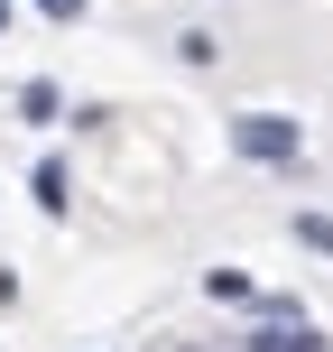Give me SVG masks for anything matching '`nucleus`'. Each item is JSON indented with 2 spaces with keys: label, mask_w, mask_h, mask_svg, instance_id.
<instances>
[{
  "label": "nucleus",
  "mask_w": 333,
  "mask_h": 352,
  "mask_svg": "<svg viewBox=\"0 0 333 352\" xmlns=\"http://www.w3.org/2000/svg\"><path fill=\"white\" fill-rule=\"evenodd\" d=\"M231 148H241V158H297V121H278V111H241V121H231Z\"/></svg>",
  "instance_id": "1"
},
{
  "label": "nucleus",
  "mask_w": 333,
  "mask_h": 352,
  "mask_svg": "<svg viewBox=\"0 0 333 352\" xmlns=\"http://www.w3.org/2000/svg\"><path fill=\"white\" fill-rule=\"evenodd\" d=\"M250 352H324V334H315V324H278V334H260Z\"/></svg>",
  "instance_id": "2"
},
{
  "label": "nucleus",
  "mask_w": 333,
  "mask_h": 352,
  "mask_svg": "<svg viewBox=\"0 0 333 352\" xmlns=\"http://www.w3.org/2000/svg\"><path fill=\"white\" fill-rule=\"evenodd\" d=\"M28 195H37V204H47V213H65V167H56V158H47V167H37V176H28Z\"/></svg>",
  "instance_id": "3"
},
{
  "label": "nucleus",
  "mask_w": 333,
  "mask_h": 352,
  "mask_svg": "<svg viewBox=\"0 0 333 352\" xmlns=\"http://www.w3.org/2000/svg\"><path fill=\"white\" fill-rule=\"evenodd\" d=\"M297 241H306V250H324V260H333V223H324V213H297Z\"/></svg>",
  "instance_id": "4"
},
{
  "label": "nucleus",
  "mask_w": 333,
  "mask_h": 352,
  "mask_svg": "<svg viewBox=\"0 0 333 352\" xmlns=\"http://www.w3.org/2000/svg\"><path fill=\"white\" fill-rule=\"evenodd\" d=\"M28 10H47V19H84V0H28Z\"/></svg>",
  "instance_id": "5"
},
{
  "label": "nucleus",
  "mask_w": 333,
  "mask_h": 352,
  "mask_svg": "<svg viewBox=\"0 0 333 352\" xmlns=\"http://www.w3.org/2000/svg\"><path fill=\"white\" fill-rule=\"evenodd\" d=\"M0 28H10V0H0Z\"/></svg>",
  "instance_id": "6"
},
{
  "label": "nucleus",
  "mask_w": 333,
  "mask_h": 352,
  "mask_svg": "<svg viewBox=\"0 0 333 352\" xmlns=\"http://www.w3.org/2000/svg\"><path fill=\"white\" fill-rule=\"evenodd\" d=\"M185 352H194V343H185Z\"/></svg>",
  "instance_id": "7"
}]
</instances>
